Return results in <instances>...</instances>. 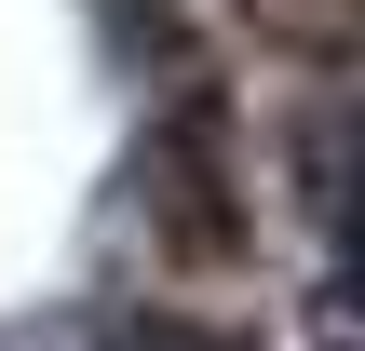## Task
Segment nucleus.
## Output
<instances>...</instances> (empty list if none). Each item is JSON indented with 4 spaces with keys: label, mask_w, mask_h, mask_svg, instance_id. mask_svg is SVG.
<instances>
[{
    "label": "nucleus",
    "mask_w": 365,
    "mask_h": 351,
    "mask_svg": "<svg viewBox=\"0 0 365 351\" xmlns=\"http://www.w3.org/2000/svg\"><path fill=\"white\" fill-rule=\"evenodd\" d=\"M298 203H312V230L352 216V81H312V108H298Z\"/></svg>",
    "instance_id": "3"
},
{
    "label": "nucleus",
    "mask_w": 365,
    "mask_h": 351,
    "mask_svg": "<svg viewBox=\"0 0 365 351\" xmlns=\"http://www.w3.org/2000/svg\"><path fill=\"white\" fill-rule=\"evenodd\" d=\"M244 27H257V54H284L298 81H339L365 41V0H230Z\"/></svg>",
    "instance_id": "2"
},
{
    "label": "nucleus",
    "mask_w": 365,
    "mask_h": 351,
    "mask_svg": "<svg viewBox=\"0 0 365 351\" xmlns=\"http://www.w3.org/2000/svg\"><path fill=\"white\" fill-rule=\"evenodd\" d=\"M122 216L149 243L163 284H230L257 257V189H244V95L203 68L149 108L135 162H122Z\"/></svg>",
    "instance_id": "1"
}]
</instances>
